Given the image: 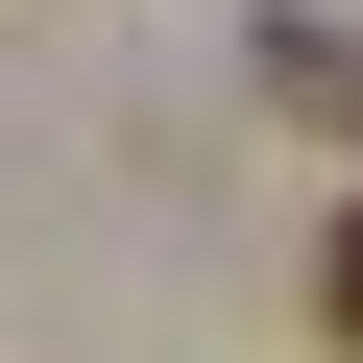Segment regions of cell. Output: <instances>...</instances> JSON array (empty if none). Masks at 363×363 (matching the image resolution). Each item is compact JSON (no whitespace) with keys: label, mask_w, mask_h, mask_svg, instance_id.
Masks as SVG:
<instances>
[{"label":"cell","mask_w":363,"mask_h":363,"mask_svg":"<svg viewBox=\"0 0 363 363\" xmlns=\"http://www.w3.org/2000/svg\"><path fill=\"white\" fill-rule=\"evenodd\" d=\"M315 339L363 363V194H339V242H315Z\"/></svg>","instance_id":"1"}]
</instances>
